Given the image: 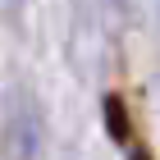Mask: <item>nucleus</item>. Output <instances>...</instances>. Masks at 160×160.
Masks as SVG:
<instances>
[{
	"label": "nucleus",
	"mask_w": 160,
	"mask_h": 160,
	"mask_svg": "<svg viewBox=\"0 0 160 160\" xmlns=\"http://www.w3.org/2000/svg\"><path fill=\"white\" fill-rule=\"evenodd\" d=\"M105 119H110V137L114 142H128V119H123V101L119 96L105 101Z\"/></svg>",
	"instance_id": "f257e3e1"
},
{
	"label": "nucleus",
	"mask_w": 160,
	"mask_h": 160,
	"mask_svg": "<svg viewBox=\"0 0 160 160\" xmlns=\"http://www.w3.org/2000/svg\"><path fill=\"white\" fill-rule=\"evenodd\" d=\"M133 160H151V156H147V151H133Z\"/></svg>",
	"instance_id": "f03ea898"
}]
</instances>
